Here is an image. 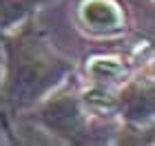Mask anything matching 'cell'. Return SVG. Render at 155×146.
Instances as JSON below:
<instances>
[{"mask_svg":"<svg viewBox=\"0 0 155 146\" xmlns=\"http://www.w3.org/2000/svg\"><path fill=\"white\" fill-rule=\"evenodd\" d=\"M78 75V62L55 47L36 16L0 36V133L20 142L13 122Z\"/></svg>","mask_w":155,"mask_h":146,"instance_id":"cell-1","label":"cell"},{"mask_svg":"<svg viewBox=\"0 0 155 146\" xmlns=\"http://www.w3.org/2000/svg\"><path fill=\"white\" fill-rule=\"evenodd\" d=\"M78 80L80 78L73 75L67 84H62L38 106H33L25 115V120L29 124H36L38 128H42L62 144L111 142V137L104 133L109 128H117V124H102L84 111L78 95Z\"/></svg>","mask_w":155,"mask_h":146,"instance_id":"cell-2","label":"cell"},{"mask_svg":"<svg viewBox=\"0 0 155 146\" xmlns=\"http://www.w3.org/2000/svg\"><path fill=\"white\" fill-rule=\"evenodd\" d=\"M73 22L93 42H113L131 29V13L122 0H78Z\"/></svg>","mask_w":155,"mask_h":146,"instance_id":"cell-3","label":"cell"},{"mask_svg":"<svg viewBox=\"0 0 155 146\" xmlns=\"http://www.w3.org/2000/svg\"><path fill=\"white\" fill-rule=\"evenodd\" d=\"M153 67L151 62L133 71V75L117 86V124L131 128H153Z\"/></svg>","mask_w":155,"mask_h":146,"instance_id":"cell-4","label":"cell"},{"mask_svg":"<svg viewBox=\"0 0 155 146\" xmlns=\"http://www.w3.org/2000/svg\"><path fill=\"white\" fill-rule=\"evenodd\" d=\"M140 67H142V60L137 62L133 58L115 55V53H93V55L87 58L84 75H87L89 82H97V84L117 89V86H122L124 82L133 75V71L140 69Z\"/></svg>","mask_w":155,"mask_h":146,"instance_id":"cell-5","label":"cell"},{"mask_svg":"<svg viewBox=\"0 0 155 146\" xmlns=\"http://www.w3.org/2000/svg\"><path fill=\"white\" fill-rule=\"evenodd\" d=\"M53 0H0V36L18 27L25 18L36 16L38 9Z\"/></svg>","mask_w":155,"mask_h":146,"instance_id":"cell-6","label":"cell"}]
</instances>
